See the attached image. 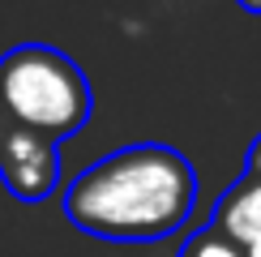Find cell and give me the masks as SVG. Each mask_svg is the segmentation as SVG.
I'll return each instance as SVG.
<instances>
[{"instance_id": "6da1fadb", "label": "cell", "mask_w": 261, "mask_h": 257, "mask_svg": "<svg viewBox=\"0 0 261 257\" xmlns=\"http://www.w3.org/2000/svg\"><path fill=\"white\" fill-rule=\"evenodd\" d=\"M197 201V171L163 142L124 146L64 189V219L112 244H150L180 232Z\"/></svg>"}, {"instance_id": "7a4b0ae2", "label": "cell", "mask_w": 261, "mask_h": 257, "mask_svg": "<svg viewBox=\"0 0 261 257\" xmlns=\"http://www.w3.org/2000/svg\"><path fill=\"white\" fill-rule=\"evenodd\" d=\"M94 112V90L82 64L47 43H21L0 56V116L30 133L64 142Z\"/></svg>"}, {"instance_id": "3957f363", "label": "cell", "mask_w": 261, "mask_h": 257, "mask_svg": "<svg viewBox=\"0 0 261 257\" xmlns=\"http://www.w3.org/2000/svg\"><path fill=\"white\" fill-rule=\"evenodd\" d=\"M0 185L17 201H47L60 185V146L0 116Z\"/></svg>"}, {"instance_id": "277c9868", "label": "cell", "mask_w": 261, "mask_h": 257, "mask_svg": "<svg viewBox=\"0 0 261 257\" xmlns=\"http://www.w3.org/2000/svg\"><path fill=\"white\" fill-rule=\"evenodd\" d=\"M210 223H214L219 232H227L236 244L257 240V236H261V180L240 176L219 201H214Z\"/></svg>"}, {"instance_id": "5b68a950", "label": "cell", "mask_w": 261, "mask_h": 257, "mask_svg": "<svg viewBox=\"0 0 261 257\" xmlns=\"http://www.w3.org/2000/svg\"><path fill=\"white\" fill-rule=\"evenodd\" d=\"M180 257H244V249L227 232H219L214 223H205V227H197L180 244Z\"/></svg>"}, {"instance_id": "8992f818", "label": "cell", "mask_w": 261, "mask_h": 257, "mask_svg": "<svg viewBox=\"0 0 261 257\" xmlns=\"http://www.w3.org/2000/svg\"><path fill=\"white\" fill-rule=\"evenodd\" d=\"M244 176L261 180V133L253 137V146H248V159H244Z\"/></svg>"}, {"instance_id": "52a82bcc", "label": "cell", "mask_w": 261, "mask_h": 257, "mask_svg": "<svg viewBox=\"0 0 261 257\" xmlns=\"http://www.w3.org/2000/svg\"><path fill=\"white\" fill-rule=\"evenodd\" d=\"M236 5H240L244 13H253V17H261V0H236Z\"/></svg>"}, {"instance_id": "ba28073f", "label": "cell", "mask_w": 261, "mask_h": 257, "mask_svg": "<svg viewBox=\"0 0 261 257\" xmlns=\"http://www.w3.org/2000/svg\"><path fill=\"white\" fill-rule=\"evenodd\" d=\"M240 249H244V257H261V236H257V240H248V244H240Z\"/></svg>"}]
</instances>
